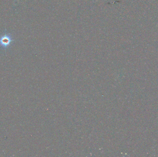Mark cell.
Wrapping results in <instances>:
<instances>
[{
    "label": "cell",
    "instance_id": "obj_1",
    "mask_svg": "<svg viewBox=\"0 0 158 157\" xmlns=\"http://www.w3.org/2000/svg\"><path fill=\"white\" fill-rule=\"evenodd\" d=\"M13 41L10 35L6 34L0 38V45L4 48L8 47Z\"/></svg>",
    "mask_w": 158,
    "mask_h": 157
}]
</instances>
